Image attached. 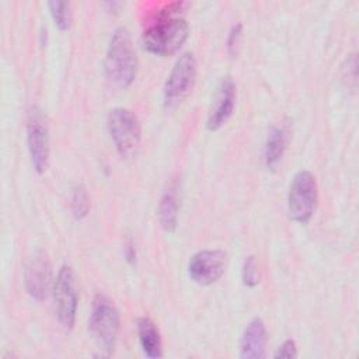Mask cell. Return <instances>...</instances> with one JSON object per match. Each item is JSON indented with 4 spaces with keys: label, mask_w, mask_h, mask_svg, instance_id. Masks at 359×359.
<instances>
[{
    "label": "cell",
    "mask_w": 359,
    "mask_h": 359,
    "mask_svg": "<svg viewBox=\"0 0 359 359\" xmlns=\"http://www.w3.org/2000/svg\"><path fill=\"white\" fill-rule=\"evenodd\" d=\"M189 36V25L184 18L161 20L142 35L143 48L158 56H170L180 50Z\"/></svg>",
    "instance_id": "cell-3"
},
{
    "label": "cell",
    "mask_w": 359,
    "mask_h": 359,
    "mask_svg": "<svg viewBox=\"0 0 359 359\" xmlns=\"http://www.w3.org/2000/svg\"><path fill=\"white\" fill-rule=\"evenodd\" d=\"M297 356V348H296V342L293 339H286L283 341V344L278 348V351L273 353V358L279 359H292Z\"/></svg>",
    "instance_id": "cell-20"
},
{
    "label": "cell",
    "mask_w": 359,
    "mask_h": 359,
    "mask_svg": "<svg viewBox=\"0 0 359 359\" xmlns=\"http://www.w3.org/2000/svg\"><path fill=\"white\" fill-rule=\"evenodd\" d=\"M41 111L34 107L27 122V146L34 170L43 174L49 165V135Z\"/></svg>",
    "instance_id": "cell-8"
},
{
    "label": "cell",
    "mask_w": 359,
    "mask_h": 359,
    "mask_svg": "<svg viewBox=\"0 0 359 359\" xmlns=\"http://www.w3.org/2000/svg\"><path fill=\"white\" fill-rule=\"evenodd\" d=\"M104 66L108 79L116 86L125 88L135 81L137 74V57L126 28L121 27L112 34Z\"/></svg>",
    "instance_id": "cell-1"
},
{
    "label": "cell",
    "mask_w": 359,
    "mask_h": 359,
    "mask_svg": "<svg viewBox=\"0 0 359 359\" xmlns=\"http://www.w3.org/2000/svg\"><path fill=\"white\" fill-rule=\"evenodd\" d=\"M107 126L119 156L133 157L142 140V125L136 114L128 108H114L108 114Z\"/></svg>",
    "instance_id": "cell-4"
},
{
    "label": "cell",
    "mask_w": 359,
    "mask_h": 359,
    "mask_svg": "<svg viewBox=\"0 0 359 359\" xmlns=\"http://www.w3.org/2000/svg\"><path fill=\"white\" fill-rule=\"evenodd\" d=\"M266 346V328L259 317L252 318L244 328L240 339V358L262 359Z\"/></svg>",
    "instance_id": "cell-13"
},
{
    "label": "cell",
    "mask_w": 359,
    "mask_h": 359,
    "mask_svg": "<svg viewBox=\"0 0 359 359\" xmlns=\"http://www.w3.org/2000/svg\"><path fill=\"white\" fill-rule=\"evenodd\" d=\"M289 140V128L286 123H275L271 126L264 149L265 165L273 170L282 160Z\"/></svg>",
    "instance_id": "cell-14"
},
{
    "label": "cell",
    "mask_w": 359,
    "mask_h": 359,
    "mask_svg": "<svg viewBox=\"0 0 359 359\" xmlns=\"http://www.w3.org/2000/svg\"><path fill=\"white\" fill-rule=\"evenodd\" d=\"M56 317L65 330H72L76 321L79 296L74 273L69 265H62L52 287Z\"/></svg>",
    "instance_id": "cell-7"
},
{
    "label": "cell",
    "mask_w": 359,
    "mask_h": 359,
    "mask_svg": "<svg viewBox=\"0 0 359 359\" xmlns=\"http://www.w3.org/2000/svg\"><path fill=\"white\" fill-rule=\"evenodd\" d=\"M24 285L27 293L38 302L43 300L53 287L52 266L42 251H36L28 258L24 268Z\"/></svg>",
    "instance_id": "cell-10"
},
{
    "label": "cell",
    "mask_w": 359,
    "mask_h": 359,
    "mask_svg": "<svg viewBox=\"0 0 359 359\" xmlns=\"http://www.w3.org/2000/svg\"><path fill=\"white\" fill-rule=\"evenodd\" d=\"M137 328V338L142 351L150 359L161 358L163 348H161V337L157 325L149 317H140L136 324Z\"/></svg>",
    "instance_id": "cell-15"
},
{
    "label": "cell",
    "mask_w": 359,
    "mask_h": 359,
    "mask_svg": "<svg viewBox=\"0 0 359 359\" xmlns=\"http://www.w3.org/2000/svg\"><path fill=\"white\" fill-rule=\"evenodd\" d=\"M236 102V84L230 76L220 80L209 114L206 118V128L209 130H217L233 114Z\"/></svg>",
    "instance_id": "cell-11"
},
{
    "label": "cell",
    "mask_w": 359,
    "mask_h": 359,
    "mask_svg": "<svg viewBox=\"0 0 359 359\" xmlns=\"http://www.w3.org/2000/svg\"><path fill=\"white\" fill-rule=\"evenodd\" d=\"M241 34H243V25L240 22L234 24L230 28V31L227 34V41H226V48H227L229 55H231V56L237 55L238 43H240V39H241Z\"/></svg>",
    "instance_id": "cell-19"
},
{
    "label": "cell",
    "mask_w": 359,
    "mask_h": 359,
    "mask_svg": "<svg viewBox=\"0 0 359 359\" xmlns=\"http://www.w3.org/2000/svg\"><path fill=\"white\" fill-rule=\"evenodd\" d=\"M181 206V181L172 180L164 189L158 202V222L161 229L171 234L178 224V212Z\"/></svg>",
    "instance_id": "cell-12"
},
{
    "label": "cell",
    "mask_w": 359,
    "mask_h": 359,
    "mask_svg": "<svg viewBox=\"0 0 359 359\" xmlns=\"http://www.w3.org/2000/svg\"><path fill=\"white\" fill-rule=\"evenodd\" d=\"M227 264V254L222 250H202L195 252L188 262V275L191 280L201 286H209L217 282Z\"/></svg>",
    "instance_id": "cell-9"
},
{
    "label": "cell",
    "mask_w": 359,
    "mask_h": 359,
    "mask_svg": "<svg viewBox=\"0 0 359 359\" xmlns=\"http://www.w3.org/2000/svg\"><path fill=\"white\" fill-rule=\"evenodd\" d=\"M196 73L198 65L194 53L185 52L175 60L163 88L165 109H174L191 94L196 81Z\"/></svg>",
    "instance_id": "cell-6"
},
{
    "label": "cell",
    "mask_w": 359,
    "mask_h": 359,
    "mask_svg": "<svg viewBox=\"0 0 359 359\" xmlns=\"http://www.w3.org/2000/svg\"><path fill=\"white\" fill-rule=\"evenodd\" d=\"M119 324L121 317L114 302L105 294H95L91 306L88 328L100 349L107 355H111L115 351Z\"/></svg>",
    "instance_id": "cell-2"
},
{
    "label": "cell",
    "mask_w": 359,
    "mask_h": 359,
    "mask_svg": "<svg viewBox=\"0 0 359 359\" xmlns=\"http://www.w3.org/2000/svg\"><path fill=\"white\" fill-rule=\"evenodd\" d=\"M356 70H358V62H356V55L352 53L345 59V63L342 66L344 77L351 80L352 83L356 81Z\"/></svg>",
    "instance_id": "cell-21"
},
{
    "label": "cell",
    "mask_w": 359,
    "mask_h": 359,
    "mask_svg": "<svg viewBox=\"0 0 359 359\" xmlns=\"http://www.w3.org/2000/svg\"><path fill=\"white\" fill-rule=\"evenodd\" d=\"M241 279L247 287H255L259 283L261 273H259V268H258V264H257V259L254 255H248L244 259L243 269H241Z\"/></svg>",
    "instance_id": "cell-18"
},
{
    "label": "cell",
    "mask_w": 359,
    "mask_h": 359,
    "mask_svg": "<svg viewBox=\"0 0 359 359\" xmlns=\"http://www.w3.org/2000/svg\"><path fill=\"white\" fill-rule=\"evenodd\" d=\"M50 15L53 18L55 25L60 29V31H66L70 27L72 22V6L69 1H49L48 3Z\"/></svg>",
    "instance_id": "cell-17"
},
{
    "label": "cell",
    "mask_w": 359,
    "mask_h": 359,
    "mask_svg": "<svg viewBox=\"0 0 359 359\" xmlns=\"http://www.w3.org/2000/svg\"><path fill=\"white\" fill-rule=\"evenodd\" d=\"M318 201V188L316 177L300 170L294 174L287 192L289 217L300 224H306L314 215Z\"/></svg>",
    "instance_id": "cell-5"
},
{
    "label": "cell",
    "mask_w": 359,
    "mask_h": 359,
    "mask_svg": "<svg viewBox=\"0 0 359 359\" xmlns=\"http://www.w3.org/2000/svg\"><path fill=\"white\" fill-rule=\"evenodd\" d=\"M125 257H126L129 264H135V261H136V248H135V243L130 238H128L126 243H125Z\"/></svg>",
    "instance_id": "cell-22"
},
{
    "label": "cell",
    "mask_w": 359,
    "mask_h": 359,
    "mask_svg": "<svg viewBox=\"0 0 359 359\" xmlns=\"http://www.w3.org/2000/svg\"><path fill=\"white\" fill-rule=\"evenodd\" d=\"M70 206H72V213L76 219H83L88 215L90 212V196L87 192V188L84 184L79 182L74 184L72 189V199H70Z\"/></svg>",
    "instance_id": "cell-16"
}]
</instances>
